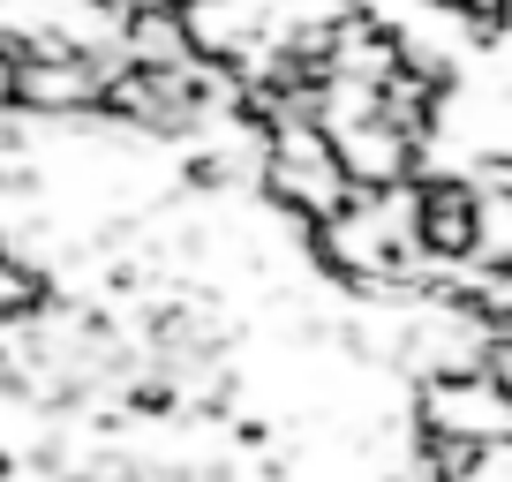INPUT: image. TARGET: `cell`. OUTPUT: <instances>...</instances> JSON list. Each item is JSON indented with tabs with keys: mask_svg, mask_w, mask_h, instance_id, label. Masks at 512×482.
I'll return each instance as SVG.
<instances>
[{
	"mask_svg": "<svg viewBox=\"0 0 512 482\" xmlns=\"http://www.w3.org/2000/svg\"><path fill=\"white\" fill-rule=\"evenodd\" d=\"M264 189H272L287 211H302L309 226L347 204L354 181H347V166H339L324 121H279V129L264 136Z\"/></svg>",
	"mask_w": 512,
	"mask_h": 482,
	"instance_id": "6da1fadb",
	"label": "cell"
}]
</instances>
